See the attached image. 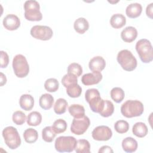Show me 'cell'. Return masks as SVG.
I'll return each mask as SVG.
<instances>
[{
    "label": "cell",
    "instance_id": "52a82bcc",
    "mask_svg": "<svg viewBox=\"0 0 153 153\" xmlns=\"http://www.w3.org/2000/svg\"><path fill=\"white\" fill-rule=\"evenodd\" d=\"M12 65L14 72L17 77L24 78L28 75L29 66L26 57L23 55H16L13 58Z\"/></svg>",
    "mask_w": 153,
    "mask_h": 153
},
{
    "label": "cell",
    "instance_id": "5b68a950",
    "mask_svg": "<svg viewBox=\"0 0 153 153\" xmlns=\"http://www.w3.org/2000/svg\"><path fill=\"white\" fill-rule=\"evenodd\" d=\"M25 17L29 21H41L42 19L38 2L35 0L26 1L24 4Z\"/></svg>",
    "mask_w": 153,
    "mask_h": 153
},
{
    "label": "cell",
    "instance_id": "3957f363",
    "mask_svg": "<svg viewBox=\"0 0 153 153\" xmlns=\"http://www.w3.org/2000/svg\"><path fill=\"white\" fill-rule=\"evenodd\" d=\"M136 50L143 63H148L153 60L152 46L146 39H141L136 44Z\"/></svg>",
    "mask_w": 153,
    "mask_h": 153
},
{
    "label": "cell",
    "instance_id": "f35d334b",
    "mask_svg": "<svg viewBox=\"0 0 153 153\" xmlns=\"http://www.w3.org/2000/svg\"><path fill=\"white\" fill-rule=\"evenodd\" d=\"M152 5L153 3H151L146 7V14L148 17H149L150 19H152Z\"/></svg>",
    "mask_w": 153,
    "mask_h": 153
},
{
    "label": "cell",
    "instance_id": "4316f807",
    "mask_svg": "<svg viewBox=\"0 0 153 153\" xmlns=\"http://www.w3.org/2000/svg\"><path fill=\"white\" fill-rule=\"evenodd\" d=\"M68 105V103L65 99L59 98L56 100L54 105V111L58 115L64 114L66 111Z\"/></svg>",
    "mask_w": 153,
    "mask_h": 153
},
{
    "label": "cell",
    "instance_id": "60d3db41",
    "mask_svg": "<svg viewBox=\"0 0 153 153\" xmlns=\"http://www.w3.org/2000/svg\"><path fill=\"white\" fill-rule=\"evenodd\" d=\"M7 82V78L5 75L2 73L1 72V86H3Z\"/></svg>",
    "mask_w": 153,
    "mask_h": 153
},
{
    "label": "cell",
    "instance_id": "d6986e66",
    "mask_svg": "<svg viewBox=\"0 0 153 153\" xmlns=\"http://www.w3.org/2000/svg\"><path fill=\"white\" fill-rule=\"evenodd\" d=\"M74 27L77 33L83 34L88 29L89 23L85 18L79 17L75 21L74 23Z\"/></svg>",
    "mask_w": 153,
    "mask_h": 153
},
{
    "label": "cell",
    "instance_id": "83f0119b",
    "mask_svg": "<svg viewBox=\"0 0 153 153\" xmlns=\"http://www.w3.org/2000/svg\"><path fill=\"white\" fill-rule=\"evenodd\" d=\"M56 136V133L53 130L52 127L47 126L42 130V139L46 142H51Z\"/></svg>",
    "mask_w": 153,
    "mask_h": 153
},
{
    "label": "cell",
    "instance_id": "7a4b0ae2",
    "mask_svg": "<svg viewBox=\"0 0 153 153\" xmlns=\"http://www.w3.org/2000/svg\"><path fill=\"white\" fill-rule=\"evenodd\" d=\"M85 100L88 103L91 110L96 113L102 111L104 106V101L97 89L89 88L85 93Z\"/></svg>",
    "mask_w": 153,
    "mask_h": 153
},
{
    "label": "cell",
    "instance_id": "d6a6232c",
    "mask_svg": "<svg viewBox=\"0 0 153 153\" xmlns=\"http://www.w3.org/2000/svg\"><path fill=\"white\" fill-rule=\"evenodd\" d=\"M67 123L64 120L58 119L54 122L52 128L56 134H59L65 132L67 128Z\"/></svg>",
    "mask_w": 153,
    "mask_h": 153
},
{
    "label": "cell",
    "instance_id": "cb8c5ba5",
    "mask_svg": "<svg viewBox=\"0 0 153 153\" xmlns=\"http://www.w3.org/2000/svg\"><path fill=\"white\" fill-rule=\"evenodd\" d=\"M42 121V115L37 111H33L29 114L27 118V124L30 126H37Z\"/></svg>",
    "mask_w": 153,
    "mask_h": 153
},
{
    "label": "cell",
    "instance_id": "4dcf8cb0",
    "mask_svg": "<svg viewBox=\"0 0 153 153\" xmlns=\"http://www.w3.org/2000/svg\"><path fill=\"white\" fill-rule=\"evenodd\" d=\"M68 95L72 98H76L80 96L82 93V88L78 84H72L66 87Z\"/></svg>",
    "mask_w": 153,
    "mask_h": 153
},
{
    "label": "cell",
    "instance_id": "ba28073f",
    "mask_svg": "<svg viewBox=\"0 0 153 153\" xmlns=\"http://www.w3.org/2000/svg\"><path fill=\"white\" fill-rule=\"evenodd\" d=\"M76 141L73 136H60L56 139L54 147L58 152H71L75 149Z\"/></svg>",
    "mask_w": 153,
    "mask_h": 153
},
{
    "label": "cell",
    "instance_id": "4fadbf2b",
    "mask_svg": "<svg viewBox=\"0 0 153 153\" xmlns=\"http://www.w3.org/2000/svg\"><path fill=\"white\" fill-rule=\"evenodd\" d=\"M102 77L103 76L100 72L94 71L92 73H87L83 75L81 78V81L85 85H94L100 82Z\"/></svg>",
    "mask_w": 153,
    "mask_h": 153
},
{
    "label": "cell",
    "instance_id": "6da1fadb",
    "mask_svg": "<svg viewBox=\"0 0 153 153\" xmlns=\"http://www.w3.org/2000/svg\"><path fill=\"white\" fill-rule=\"evenodd\" d=\"M144 111L143 103L137 100H128L121 106V112L126 118L140 116Z\"/></svg>",
    "mask_w": 153,
    "mask_h": 153
},
{
    "label": "cell",
    "instance_id": "ab89813d",
    "mask_svg": "<svg viewBox=\"0 0 153 153\" xmlns=\"http://www.w3.org/2000/svg\"><path fill=\"white\" fill-rule=\"evenodd\" d=\"M113 152L114 151L112 149V148L110 146H107V145H105V146H102L99 150V153H100V152H102V153H104V152Z\"/></svg>",
    "mask_w": 153,
    "mask_h": 153
},
{
    "label": "cell",
    "instance_id": "e0dca14e",
    "mask_svg": "<svg viewBox=\"0 0 153 153\" xmlns=\"http://www.w3.org/2000/svg\"><path fill=\"white\" fill-rule=\"evenodd\" d=\"M142 11V7L139 3H132L129 4L126 10L127 17L130 18H136L139 17Z\"/></svg>",
    "mask_w": 153,
    "mask_h": 153
},
{
    "label": "cell",
    "instance_id": "ffe728a7",
    "mask_svg": "<svg viewBox=\"0 0 153 153\" xmlns=\"http://www.w3.org/2000/svg\"><path fill=\"white\" fill-rule=\"evenodd\" d=\"M132 132L134 135L138 137H143L148 134V130L145 123L142 122H137L133 125Z\"/></svg>",
    "mask_w": 153,
    "mask_h": 153
},
{
    "label": "cell",
    "instance_id": "1f68e13d",
    "mask_svg": "<svg viewBox=\"0 0 153 153\" xmlns=\"http://www.w3.org/2000/svg\"><path fill=\"white\" fill-rule=\"evenodd\" d=\"M44 87L48 92H55L59 89V81L56 78H48L45 81Z\"/></svg>",
    "mask_w": 153,
    "mask_h": 153
},
{
    "label": "cell",
    "instance_id": "9a60e30c",
    "mask_svg": "<svg viewBox=\"0 0 153 153\" xmlns=\"http://www.w3.org/2000/svg\"><path fill=\"white\" fill-rule=\"evenodd\" d=\"M137 36L136 29L133 26H127L124 28L121 33V39L126 42H131L134 41Z\"/></svg>",
    "mask_w": 153,
    "mask_h": 153
},
{
    "label": "cell",
    "instance_id": "d590c367",
    "mask_svg": "<svg viewBox=\"0 0 153 153\" xmlns=\"http://www.w3.org/2000/svg\"><path fill=\"white\" fill-rule=\"evenodd\" d=\"M12 120L16 125H22L25 123L26 120V116L22 111H17L13 113Z\"/></svg>",
    "mask_w": 153,
    "mask_h": 153
},
{
    "label": "cell",
    "instance_id": "5bb4252c",
    "mask_svg": "<svg viewBox=\"0 0 153 153\" xmlns=\"http://www.w3.org/2000/svg\"><path fill=\"white\" fill-rule=\"evenodd\" d=\"M106 66L105 59L101 56H95L93 57L89 62V69L93 71L100 72L104 69Z\"/></svg>",
    "mask_w": 153,
    "mask_h": 153
},
{
    "label": "cell",
    "instance_id": "44dd1931",
    "mask_svg": "<svg viewBox=\"0 0 153 153\" xmlns=\"http://www.w3.org/2000/svg\"><path fill=\"white\" fill-rule=\"evenodd\" d=\"M39 103L42 109L44 110L50 109L53 105L54 97L50 94H43L39 98Z\"/></svg>",
    "mask_w": 153,
    "mask_h": 153
},
{
    "label": "cell",
    "instance_id": "ac0fdd59",
    "mask_svg": "<svg viewBox=\"0 0 153 153\" xmlns=\"http://www.w3.org/2000/svg\"><path fill=\"white\" fill-rule=\"evenodd\" d=\"M137 141L131 137H127L124 139L122 141V148L126 152H133L137 148Z\"/></svg>",
    "mask_w": 153,
    "mask_h": 153
},
{
    "label": "cell",
    "instance_id": "484cf974",
    "mask_svg": "<svg viewBox=\"0 0 153 153\" xmlns=\"http://www.w3.org/2000/svg\"><path fill=\"white\" fill-rule=\"evenodd\" d=\"M23 137L25 142L27 143H33L37 140L38 134L36 130L32 128H29L25 130L23 133Z\"/></svg>",
    "mask_w": 153,
    "mask_h": 153
},
{
    "label": "cell",
    "instance_id": "277c9868",
    "mask_svg": "<svg viewBox=\"0 0 153 153\" xmlns=\"http://www.w3.org/2000/svg\"><path fill=\"white\" fill-rule=\"evenodd\" d=\"M117 60L121 68L126 71H134L137 67L136 59L128 50L120 51L117 54Z\"/></svg>",
    "mask_w": 153,
    "mask_h": 153
},
{
    "label": "cell",
    "instance_id": "603a6c76",
    "mask_svg": "<svg viewBox=\"0 0 153 153\" xmlns=\"http://www.w3.org/2000/svg\"><path fill=\"white\" fill-rule=\"evenodd\" d=\"M68 111L71 116L75 118H82L85 115V109L83 106L79 104L71 105Z\"/></svg>",
    "mask_w": 153,
    "mask_h": 153
},
{
    "label": "cell",
    "instance_id": "7402d4cb",
    "mask_svg": "<svg viewBox=\"0 0 153 153\" xmlns=\"http://www.w3.org/2000/svg\"><path fill=\"white\" fill-rule=\"evenodd\" d=\"M126 23V19L121 14H115L112 16L110 19L111 26L115 29H120L123 27Z\"/></svg>",
    "mask_w": 153,
    "mask_h": 153
},
{
    "label": "cell",
    "instance_id": "9c48e42d",
    "mask_svg": "<svg viewBox=\"0 0 153 153\" xmlns=\"http://www.w3.org/2000/svg\"><path fill=\"white\" fill-rule=\"evenodd\" d=\"M32 37L42 41H47L51 38L53 35V30L47 26L35 25L33 26L30 31Z\"/></svg>",
    "mask_w": 153,
    "mask_h": 153
},
{
    "label": "cell",
    "instance_id": "2e32d148",
    "mask_svg": "<svg viewBox=\"0 0 153 153\" xmlns=\"http://www.w3.org/2000/svg\"><path fill=\"white\" fill-rule=\"evenodd\" d=\"M19 105L22 109L26 111H30L34 106V99L30 94H22L19 99Z\"/></svg>",
    "mask_w": 153,
    "mask_h": 153
},
{
    "label": "cell",
    "instance_id": "74e56055",
    "mask_svg": "<svg viewBox=\"0 0 153 153\" xmlns=\"http://www.w3.org/2000/svg\"><path fill=\"white\" fill-rule=\"evenodd\" d=\"M0 53H1V68H5L8 65L9 57L8 54L4 51H1Z\"/></svg>",
    "mask_w": 153,
    "mask_h": 153
},
{
    "label": "cell",
    "instance_id": "f1b7e54d",
    "mask_svg": "<svg viewBox=\"0 0 153 153\" xmlns=\"http://www.w3.org/2000/svg\"><path fill=\"white\" fill-rule=\"evenodd\" d=\"M112 99L116 103H120L125 97L124 91L120 87L113 88L110 93Z\"/></svg>",
    "mask_w": 153,
    "mask_h": 153
},
{
    "label": "cell",
    "instance_id": "f546056e",
    "mask_svg": "<svg viewBox=\"0 0 153 153\" xmlns=\"http://www.w3.org/2000/svg\"><path fill=\"white\" fill-rule=\"evenodd\" d=\"M114 111V106L112 102L108 100L104 101V106L101 112L99 114L103 117H109L112 115Z\"/></svg>",
    "mask_w": 153,
    "mask_h": 153
},
{
    "label": "cell",
    "instance_id": "7c38bea8",
    "mask_svg": "<svg viewBox=\"0 0 153 153\" xmlns=\"http://www.w3.org/2000/svg\"><path fill=\"white\" fill-rule=\"evenodd\" d=\"M3 26L8 30L17 29L20 26V20L15 14H10L6 16L3 19Z\"/></svg>",
    "mask_w": 153,
    "mask_h": 153
},
{
    "label": "cell",
    "instance_id": "8d00e7d4",
    "mask_svg": "<svg viewBox=\"0 0 153 153\" xmlns=\"http://www.w3.org/2000/svg\"><path fill=\"white\" fill-rule=\"evenodd\" d=\"M62 85L66 88L67 87H68L69 85H71L72 84H78V79H77V77L67 74H65L63 78H62Z\"/></svg>",
    "mask_w": 153,
    "mask_h": 153
},
{
    "label": "cell",
    "instance_id": "8992f818",
    "mask_svg": "<svg viewBox=\"0 0 153 153\" xmlns=\"http://www.w3.org/2000/svg\"><path fill=\"white\" fill-rule=\"evenodd\" d=\"M2 136L5 143L11 149L17 148L21 144V139L18 131L13 126L4 128L2 130Z\"/></svg>",
    "mask_w": 153,
    "mask_h": 153
},
{
    "label": "cell",
    "instance_id": "836d02e7",
    "mask_svg": "<svg viewBox=\"0 0 153 153\" xmlns=\"http://www.w3.org/2000/svg\"><path fill=\"white\" fill-rule=\"evenodd\" d=\"M82 73L81 66L76 63H72L68 67V74L74 75L77 78Z\"/></svg>",
    "mask_w": 153,
    "mask_h": 153
},
{
    "label": "cell",
    "instance_id": "e575fe53",
    "mask_svg": "<svg viewBox=\"0 0 153 153\" xmlns=\"http://www.w3.org/2000/svg\"><path fill=\"white\" fill-rule=\"evenodd\" d=\"M114 128L118 133H125L129 129V124L125 120H118L115 123Z\"/></svg>",
    "mask_w": 153,
    "mask_h": 153
},
{
    "label": "cell",
    "instance_id": "8fae6325",
    "mask_svg": "<svg viewBox=\"0 0 153 153\" xmlns=\"http://www.w3.org/2000/svg\"><path fill=\"white\" fill-rule=\"evenodd\" d=\"M92 137L98 141H106L109 140L112 132L111 129L106 126H99L96 127L92 131Z\"/></svg>",
    "mask_w": 153,
    "mask_h": 153
},
{
    "label": "cell",
    "instance_id": "d4e9b609",
    "mask_svg": "<svg viewBox=\"0 0 153 153\" xmlns=\"http://www.w3.org/2000/svg\"><path fill=\"white\" fill-rule=\"evenodd\" d=\"M75 150L77 153H90V145L89 142L86 139L78 140Z\"/></svg>",
    "mask_w": 153,
    "mask_h": 153
},
{
    "label": "cell",
    "instance_id": "30bf717a",
    "mask_svg": "<svg viewBox=\"0 0 153 153\" xmlns=\"http://www.w3.org/2000/svg\"><path fill=\"white\" fill-rule=\"evenodd\" d=\"M90 124V119L87 116L84 115L79 118H74L71 126V131L76 135L83 134L88 129Z\"/></svg>",
    "mask_w": 153,
    "mask_h": 153
}]
</instances>
